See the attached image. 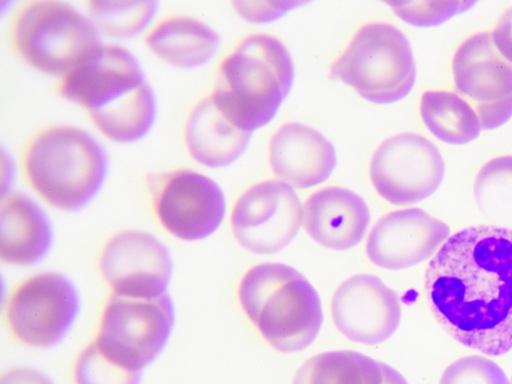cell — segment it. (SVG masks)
Returning <instances> with one entry per match:
<instances>
[{
	"label": "cell",
	"mask_w": 512,
	"mask_h": 384,
	"mask_svg": "<svg viewBox=\"0 0 512 384\" xmlns=\"http://www.w3.org/2000/svg\"><path fill=\"white\" fill-rule=\"evenodd\" d=\"M251 133L231 123L215 106L210 95L199 100L188 113L183 141L189 156L208 168H224L246 151Z\"/></svg>",
	"instance_id": "cell-20"
},
{
	"label": "cell",
	"mask_w": 512,
	"mask_h": 384,
	"mask_svg": "<svg viewBox=\"0 0 512 384\" xmlns=\"http://www.w3.org/2000/svg\"><path fill=\"white\" fill-rule=\"evenodd\" d=\"M473 194L483 216L501 227H512V155L487 161L478 171Z\"/></svg>",
	"instance_id": "cell-24"
},
{
	"label": "cell",
	"mask_w": 512,
	"mask_h": 384,
	"mask_svg": "<svg viewBox=\"0 0 512 384\" xmlns=\"http://www.w3.org/2000/svg\"><path fill=\"white\" fill-rule=\"evenodd\" d=\"M330 78L352 87L375 104L405 98L416 82V65L407 37L385 22L362 25L331 63Z\"/></svg>",
	"instance_id": "cell-7"
},
{
	"label": "cell",
	"mask_w": 512,
	"mask_h": 384,
	"mask_svg": "<svg viewBox=\"0 0 512 384\" xmlns=\"http://www.w3.org/2000/svg\"><path fill=\"white\" fill-rule=\"evenodd\" d=\"M419 111L428 131L446 144H468L482 131L473 107L455 91H425L420 98Z\"/></svg>",
	"instance_id": "cell-22"
},
{
	"label": "cell",
	"mask_w": 512,
	"mask_h": 384,
	"mask_svg": "<svg viewBox=\"0 0 512 384\" xmlns=\"http://www.w3.org/2000/svg\"><path fill=\"white\" fill-rule=\"evenodd\" d=\"M97 268L111 293L153 299L167 293L173 260L168 247L153 234L124 230L104 242Z\"/></svg>",
	"instance_id": "cell-14"
},
{
	"label": "cell",
	"mask_w": 512,
	"mask_h": 384,
	"mask_svg": "<svg viewBox=\"0 0 512 384\" xmlns=\"http://www.w3.org/2000/svg\"><path fill=\"white\" fill-rule=\"evenodd\" d=\"M175 318L168 293L153 299L111 293L100 311L93 341L108 360L142 374L166 347Z\"/></svg>",
	"instance_id": "cell-8"
},
{
	"label": "cell",
	"mask_w": 512,
	"mask_h": 384,
	"mask_svg": "<svg viewBox=\"0 0 512 384\" xmlns=\"http://www.w3.org/2000/svg\"><path fill=\"white\" fill-rule=\"evenodd\" d=\"M50 219L27 194L9 189L1 193L0 258L13 266H31L46 257L53 243Z\"/></svg>",
	"instance_id": "cell-19"
},
{
	"label": "cell",
	"mask_w": 512,
	"mask_h": 384,
	"mask_svg": "<svg viewBox=\"0 0 512 384\" xmlns=\"http://www.w3.org/2000/svg\"><path fill=\"white\" fill-rule=\"evenodd\" d=\"M439 384H510L503 369L480 355L464 356L442 373Z\"/></svg>",
	"instance_id": "cell-28"
},
{
	"label": "cell",
	"mask_w": 512,
	"mask_h": 384,
	"mask_svg": "<svg viewBox=\"0 0 512 384\" xmlns=\"http://www.w3.org/2000/svg\"><path fill=\"white\" fill-rule=\"evenodd\" d=\"M454 91L477 113L482 130H494L512 117V64L495 48L491 32L464 39L452 58Z\"/></svg>",
	"instance_id": "cell-12"
},
{
	"label": "cell",
	"mask_w": 512,
	"mask_h": 384,
	"mask_svg": "<svg viewBox=\"0 0 512 384\" xmlns=\"http://www.w3.org/2000/svg\"><path fill=\"white\" fill-rule=\"evenodd\" d=\"M369 223L366 202L347 188H322L303 205L305 231L316 243L332 250L343 251L358 245Z\"/></svg>",
	"instance_id": "cell-18"
},
{
	"label": "cell",
	"mask_w": 512,
	"mask_h": 384,
	"mask_svg": "<svg viewBox=\"0 0 512 384\" xmlns=\"http://www.w3.org/2000/svg\"><path fill=\"white\" fill-rule=\"evenodd\" d=\"M147 49L162 62L180 69L209 63L220 46V36L209 25L187 15L165 16L143 36Z\"/></svg>",
	"instance_id": "cell-21"
},
{
	"label": "cell",
	"mask_w": 512,
	"mask_h": 384,
	"mask_svg": "<svg viewBox=\"0 0 512 384\" xmlns=\"http://www.w3.org/2000/svg\"><path fill=\"white\" fill-rule=\"evenodd\" d=\"M383 384H408L406 379L393 367L381 362Z\"/></svg>",
	"instance_id": "cell-32"
},
{
	"label": "cell",
	"mask_w": 512,
	"mask_h": 384,
	"mask_svg": "<svg viewBox=\"0 0 512 384\" xmlns=\"http://www.w3.org/2000/svg\"><path fill=\"white\" fill-rule=\"evenodd\" d=\"M477 3L475 0L452 1H387L393 12L405 23L420 28L436 27L460 15Z\"/></svg>",
	"instance_id": "cell-27"
},
{
	"label": "cell",
	"mask_w": 512,
	"mask_h": 384,
	"mask_svg": "<svg viewBox=\"0 0 512 384\" xmlns=\"http://www.w3.org/2000/svg\"><path fill=\"white\" fill-rule=\"evenodd\" d=\"M292 384H383L381 362L353 350L317 354L297 370Z\"/></svg>",
	"instance_id": "cell-23"
},
{
	"label": "cell",
	"mask_w": 512,
	"mask_h": 384,
	"mask_svg": "<svg viewBox=\"0 0 512 384\" xmlns=\"http://www.w3.org/2000/svg\"><path fill=\"white\" fill-rule=\"evenodd\" d=\"M437 322L460 344L489 356L512 349V228H464L440 247L425 273Z\"/></svg>",
	"instance_id": "cell-1"
},
{
	"label": "cell",
	"mask_w": 512,
	"mask_h": 384,
	"mask_svg": "<svg viewBox=\"0 0 512 384\" xmlns=\"http://www.w3.org/2000/svg\"><path fill=\"white\" fill-rule=\"evenodd\" d=\"M157 1H86L85 11L100 35L114 39L137 36L151 25Z\"/></svg>",
	"instance_id": "cell-25"
},
{
	"label": "cell",
	"mask_w": 512,
	"mask_h": 384,
	"mask_svg": "<svg viewBox=\"0 0 512 384\" xmlns=\"http://www.w3.org/2000/svg\"><path fill=\"white\" fill-rule=\"evenodd\" d=\"M144 186L158 224L181 241L211 236L225 218L226 200L221 187L195 170L150 171L144 176Z\"/></svg>",
	"instance_id": "cell-9"
},
{
	"label": "cell",
	"mask_w": 512,
	"mask_h": 384,
	"mask_svg": "<svg viewBox=\"0 0 512 384\" xmlns=\"http://www.w3.org/2000/svg\"><path fill=\"white\" fill-rule=\"evenodd\" d=\"M491 37L499 54L512 64V6L501 13L491 31Z\"/></svg>",
	"instance_id": "cell-30"
},
{
	"label": "cell",
	"mask_w": 512,
	"mask_h": 384,
	"mask_svg": "<svg viewBox=\"0 0 512 384\" xmlns=\"http://www.w3.org/2000/svg\"><path fill=\"white\" fill-rule=\"evenodd\" d=\"M0 384H54L43 372L28 367H15L2 372Z\"/></svg>",
	"instance_id": "cell-31"
},
{
	"label": "cell",
	"mask_w": 512,
	"mask_h": 384,
	"mask_svg": "<svg viewBox=\"0 0 512 384\" xmlns=\"http://www.w3.org/2000/svg\"><path fill=\"white\" fill-rule=\"evenodd\" d=\"M449 236L446 223L420 208L394 210L372 227L366 254L380 268L401 270L430 258Z\"/></svg>",
	"instance_id": "cell-16"
},
{
	"label": "cell",
	"mask_w": 512,
	"mask_h": 384,
	"mask_svg": "<svg viewBox=\"0 0 512 384\" xmlns=\"http://www.w3.org/2000/svg\"><path fill=\"white\" fill-rule=\"evenodd\" d=\"M54 90L83 108L92 125L116 143L141 140L156 120L157 100L144 70L135 55L118 44L101 43L59 78Z\"/></svg>",
	"instance_id": "cell-2"
},
{
	"label": "cell",
	"mask_w": 512,
	"mask_h": 384,
	"mask_svg": "<svg viewBox=\"0 0 512 384\" xmlns=\"http://www.w3.org/2000/svg\"><path fill=\"white\" fill-rule=\"evenodd\" d=\"M307 3L303 0L234 1L232 5L236 13L247 22L263 24L273 22Z\"/></svg>",
	"instance_id": "cell-29"
},
{
	"label": "cell",
	"mask_w": 512,
	"mask_h": 384,
	"mask_svg": "<svg viewBox=\"0 0 512 384\" xmlns=\"http://www.w3.org/2000/svg\"><path fill=\"white\" fill-rule=\"evenodd\" d=\"M141 377L108 360L93 340L77 353L71 367L72 384H140Z\"/></svg>",
	"instance_id": "cell-26"
},
{
	"label": "cell",
	"mask_w": 512,
	"mask_h": 384,
	"mask_svg": "<svg viewBox=\"0 0 512 384\" xmlns=\"http://www.w3.org/2000/svg\"><path fill=\"white\" fill-rule=\"evenodd\" d=\"M445 163L437 146L421 134L404 132L385 139L372 155L371 183L396 206L419 203L441 185Z\"/></svg>",
	"instance_id": "cell-11"
},
{
	"label": "cell",
	"mask_w": 512,
	"mask_h": 384,
	"mask_svg": "<svg viewBox=\"0 0 512 384\" xmlns=\"http://www.w3.org/2000/svg\"><path fill=\"white\" fill-rule=\"evenodd\" d=\"M7 37L20 60L58 79L77 67L102 43L86 13L58 0L21 3L9 18Z\"/></svg>",
	"instance_id": "cell-6"
},
{
	"label": "cell",
	"mask_w": 512,
	"mask_h": 384,
	"mask_svg": "<svg viewBox=\"0 0 512 384\" xmlns=\"http://www.w3.org/2000/svg\"><path fill=\"white\" fill-rule=\"evenodd\" d=\"M511 384H512V380H511Z\"/></svg>",
	"instance_id": "cell-33"
},
{
	"label": "cell",
	"mask_w": 512,
	"mask_h": 384,
	"mask_svg": "<svg viewBox=\"0 0 512 384\" xmlns=\"http://www.w3.org/2000/svg\"><path fill=\"white\" fill-rule=\"evenodd\" d=\"M237 294L246 316L274 349L298 352L318 336L323 323L320 297L295 268L258 264L243 275Z\"/></svg>",
	"instance_id": "cell-5"
},
{
	"label": "cell",
	"mask_w": 512,
	"mask_h": 384,
	"mask_svg": "<svg viewBox=\"0 0 512 384\" xmlns=\"http://www.w3.org/2000/svg\"><path fill=\"white\" fill-rule=\"evenodd\" d=\"M331 315L338 331L353 342L376 345L397 330L401 303L379 277L358 274L343 281L333 294Z\"/></svg>",
	"instance_id": "cell-15"
},
{
	"label": "cell",
	"mask_w": 512,
	"mask_h": 384,
	"mask_svg": "<svg viewBox=\"0 0 512 384\" xmlns=\"http://www.w3.org/2000/svg\"><path fill=\"white\" fill-rule=\"evenodd\" d=\"M268 160L278 180L297 189L325 182L337 164L333 144L316 129L298 122L285 123L272 134Z\"/></svg>",
	"instance_id": "cell-17"
},
{
	"label": "cell",
	"mask_w": 512,
	"mask_h": 384,
	"mask_svg": "<svg viewBox=\"0 0 512 384\" xmlns=\"http://www.w3.org/2000/svg\"><path fill=\"white\" fill-rule=\"evenodd\" d=\"M80 311L74 283L55 271H42L19 282L8 294L3 319L19 343L37 349L59 344Z\"/></svg>",
	"instance_id": "cell-10"
},
{
	"label": "cell",
	"mask_w": 512,
	"mask_h": 384,
	"mask_svg": "<svg viewBox=\"0 0 512 384\" xmlns=\"http://www.w3.org/2000/svg\"><path fill=\"white\" fill-rule=\"evenodd\" d=\"M302 225V203L294 188L280 180H265L246 189L230 214L235 239L255 254L283 250Z\"/></svg>",
	"instance_id": "cell-13"
},
{
	"label": "cell",
	"mask_w": 512,
	"mask_h": 384,
	"mask_svg": "<svg viewBox=\"0 0 512 384\" xmlns=\"http://www.w3.org/2000/svg\"><path fill=\"white\" fill-rule=\"evenodd\" d=\"M20 164L27 185L44 202L60 211L78 212L102 189L109 159L86 130L53 124L26 140Z\"/></svg>",
	"instance_id": "cell-3"
},
{
	"label": "cell",
	"mask_w": 512,
	"mask_h": 384,
	"mask_svg": "<svg viewBox=\"0 0 512 384\" xmlns=\"http://www.w3.org/2000/svg\"><path fill=\"white\" fill-rule=\"evenodd\" d=\"M293 80L286 46L274 36L252 34L220 61L210 97L231 123L251 133L274 119Z\"/></svg>",
	"instance_id": "cell-4"
}]
</instances>
